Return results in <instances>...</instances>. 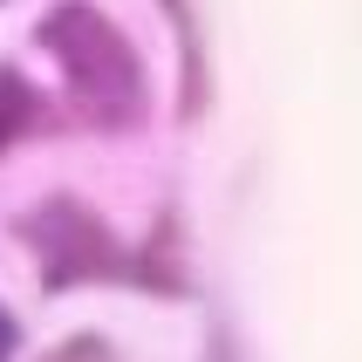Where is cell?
I'll return each mask as SVG.
<instances>
[{
  "mask_svg": "<svg viewBox=\"0 0 362 362\" xmlns=\"http://www.w3.org/2000/svg\"><path fill=\"white\" fill-rule=\"evenodd\" d=\"M41 48L62 62L69 96L96 130H130L144 123V62L123 41V28L89 0H62L41 21Z\"/></svg>",
  "mask_w": 362,
  "mask_h": 362,
  "instance_id": "obj_1",
  "label": "cell"
},
{
  "mask_svg": "<svg viewBox=\"0 0 362 362\" xmlns=\"http://www.w3.org/2000/svg\"><path fill=\"white\" fill-rule=\"evenodd\" d=\"M21 240L35 246L41 287H48V294H62V287H76V281H117V274L137 281V260H123V246L110 240V226H103L82 199L35 205V212L21 219Z\"/></svg>",
  "mask_w": 362,
  "mask_h": 362,
  "instance_id": "obj_2",
  "label": "cell"
},
{
  "mask_svg": "<svg viewBox=\"0 0 362 362\" xmlns=\"http://www.w3.org/2000/svg\"><path fill=\"white\" fill-rule=\"evenodd\" d=\"M35 123H41V96L14 69H0V151H14L21 137H35Z\"/></svg>",
  "mask_w": 362,
  "mask_h": 362,
  "instance_id": "obj_3",
  "label": "cell"
},
{
  "mask_svg": "<svg viewBox=\"0 0 362 362\" xmlns=\"http://www.w3.org/2000/svg\"><path fill=\"white\" fill-rule=\"evenodd\" d=\"M48 362H110V349H103L96 335H76V342H62Z\"/></svg>",
  "mask_w": 362,
  "mask_h": 362,
  "instance_id": "obj_4",
  "label": "cell"
},
{
  "mask_svg": "<svg viewBox=\"0 0 362 362\" xmlns=\"http://www.w3.org/2000/svg\"><path fill=\"white\" fill-rule=\"evenodd\" d=\"M14 356V322H7V315H0V362Z\"/></svg>",
  "mask_w": 362,
  "mask_h": 362,
  "instance_id": "obj_5",
  "label": "cell"
}]
</instances>
